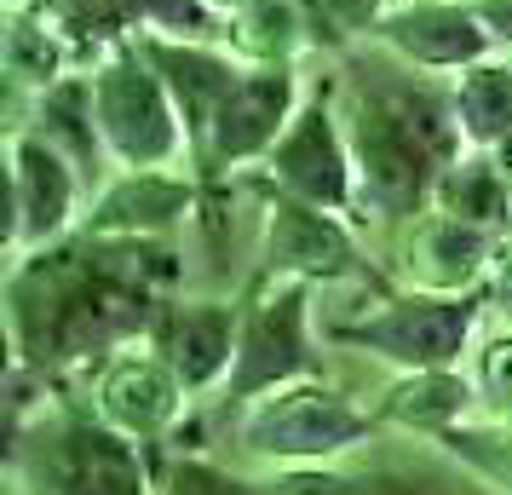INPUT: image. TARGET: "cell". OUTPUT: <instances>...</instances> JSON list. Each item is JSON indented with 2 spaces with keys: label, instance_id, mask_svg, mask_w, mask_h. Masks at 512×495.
Instances as JSON below:
<instances>
[{
  "label": "cell",
  "instance_id": "cell-1",
  "mask_svg": "<svg viewBox=\"0 0 512 495\" xmlns=\"http://www.w3.org/2000/svg\"><path fill=\"white\" fill-rule=\"evenodd\" d=\"M185 260L167 236H87L70 231L12 254L6 271V329L18 369H70L98 363L116 346L150 340Z\"/></svg>",
  "mask_w": 512,
  "mask_h": 495
},
{
  "label": "cell",
  "instance_id": "cell-2",
  "mask_svg": "<svg viewBox=\"0 0 512 495\" xmlns=\"http://www.w3.org/2000/svg\"><path fill=\"white\" fill-rule=\"evenodd\" d=\"M340 116L357 167V225L403 231L432 208L443 167L466 150L449 81L420 75L386 58V70H363L340 81Z\"/></svg>",
  "mask_w": 512,
  "mask_h": 495
},
{
  "label": "cell",
  "instance_id": "cell-3",
  "mask_svg": "<svg viewBox=\"0 0 512 495\" xmlns=\"http://www.w3.org/2000/svg\"><path fill=\"white\" fill-rule=\"evenodd\" d=\"M93 81V116L98 139L110 150V167H190V133L185 116L167 93L162 70L144 58L139 41L98 52L87 64Z\"/></svg>",
  "mask_w": 512,
  "mask_h": 495
},
{
  "label": "cell",
  "instance_id": "cell-4",
  "mask_svg": "<svg viewBox=\"0 0 512 495\" xmlns=\"http://www.w3.org/2000/svg\"><path fill=\"white\" fill-rule=\"evenodd\" d=\"M18 478L29 495H150L144 444L110 426L93 403L58 409L35 438H18Z\"/></svg>",
  "mask_w": 512,
  "mask_h": 495
},
{
  "label": "cell",
  "instance_id": "cell-5",
  "mask_svg": "<svg viewBox=\"0 0 512 495\" xmlns=\"http://www.w3.org/2000/svg\"><path fill=\"white\" fill-rule=\"evenodd\" d=\"M323 369L317 357V334H311V283L300 277H259L242 294V334H236V363L225 386H219V403L225 409H242V403L265 398L277 386H294V380H311Z\"/></svg>",
  "mask_w": 512,
  "mask_h": 495
},
{
  "label": "cell",
  "instance_id": "cell-6",
  "mask_svg": "<svg viewBox=\"0 0 512 495\" xmlns=\"http://www.w3.org/2000/svg\"><path fill=\"white\" fill-rule=\"evenodd\" d=\"M489 294H426V288H403V294H380L357 323H328V340L363 346L369 357L392 363L403 375L415 369H461L472 352V334L484 317Z\"/></svg>",
  "mask_w": 512,
  "mask_h": 495
},
{
  "label": "cell",
  "instance_id": "cell-7",
  "mask_svg": "<svg viewBox=\"0 0 512 495\" xmlns=\"http://www.w3.org/2000/svg\"><path fill=\"white\" fill-rule=\"evenodd\" d=\"M305 93V64H242V75L231 81V93L219 98L208 133L190 156V173L202 185H231L242 173H254L277 139L288 133V121L300 116Z\"/></svg>",
  "mask_w": 512,
  "mask_h": 495
},
{
  "label": "cell",
  "instance_id": "cell-8",
  "mask_svg": "<svg viewBox=\"0 0 512 495\" xmlns=\"http://www.w3.org/2000/svg\"><path fill=\"white\" fill-rule=\"evenodd\" d=\"M374 432V415H363L346 392H334L323 380H294L265 398L242 403L236 438L259 461H282V467H323L334 455L357 449Z\"/></svg>",
  "mask_w": 512,
  "mask_h": 495
},
{
  "label": "cell",
  "instance_id": "cell-9",
  "mask_svg": "<svg viewBox=\"0 0 512 495\" xmlns=\"http://www.w3.org/2000/svg\"><path fill=\"white\" fill-rule=\"evenodd\" d=\"M242 179L259 190V277H300L311 288L346 283V277H374L346 213L300 202L288 190L265 185L259 173H242Z\"/></svg>",
  "mask_w": 512,
  "mask_h": 495
},
{
  "label": "cell",
  "instance_id": "cell-10",
  "mask_svg": "<svg viewBox=\"0 0 512 495\" xmlns=\"http://www.w3.org/2000/svg\"><path fill=\"white\" fill-rule=\"evenodd\" d=\"M254 173L265 185L300 196V202H317V208L351 219V208H357V167H351V139H346V116H340V81H311L300 116L288 121L277 150Z\"/></svg>",
  "mask_w": 512,
  "mask_h": 495
},
{
  "label": "cell",
  "instance_id": "cell-11",
  "mask_svg": "<svg viewBox=\"0 0 512 495\" xmlns=\"http://www.w3.org/2000/svg\"><path fill=\"white\" fill-rule=\"evenodd\" d=\"M6 167H12V254L47 248L81 225V213L93 202L87 173L29 121H12L6 133Z\"/></svg>",
  "mask_w": 512,
  "mask_h": 495
},
{
  "label": "cell",
  "instance_id": "cell-12",
  "mask_svg": "<svg viewBox=\"0 0 512 495\" xmlns=\"http://www.w3.org/2000/svg\"><path fill=\"white\" fill-rule=\"evenodd\" d=\"M185 403L190 386L179 380V369L167 363L156 340L116 346L110 357L93 363V409L139 444H156L162 432H173L185 421Z\"/></svg>",
  "mask_w": 512,
  "mask_h": 495
},
{
  "label": "cell",
  "instance_id": "cell-13",
  "mask_svg": "<svg viewBox=\"0 0 512 495\" xmlns=\"http://www.w3.org/2000/svg\"><path fill=\"white\" fill-rule=\"evenodd\" d=\"M47 12L70 29L81 70L98 52L139 41V35H179V41H225L231 24L208 0H47Z\"/></svg>",
  "mask_w": 512,
  "mask_h": 495
},
{
  "label": "cell",
  "instance_id": "cell-14",
  "mask_svg": "<svg viewBox=\"0 0 512 495\" xmlns=\"http://www.w3.org/2000/svg\"><path fill=\"white\" fill-rule=\"evenodd\" d=\"M369 47L386 58L409 64L420 75H461L466 64H478L495 52L489 29L478 24L472 0H392V12L374 24Z\"/></svg>",
  "mask_w": 512,
  "mask_h": 495
},
{
  "label": "cell",
  "instance_id": "cell-15",
  "mask_svg": "<svg viewBox=\"0 0 512 495\" xmlns=\"http://www.w3.org/2000/svg\"><path fill=\"white\" fill-rule=\"evenodd\" d=\"M208 185L179 167H121L93 190L75 231L87 236H173L185 219L202 213Z\"/></svg>",
  "mask_w": 512,
  "mask_h": 495
},
{
  "label": "cell",
  "instance_id": "cell-16",
  "mask_svg": "<svg viewBox=\"0 0 512 495\" xmlns=\"http://www.w3.org/2000/svg\"><path fill=\"white\" fill-rule=\"evenodd\" d=\"M501 236L455 219L443 208H426L415 225H403V248H397V277L426 294H484L489 265H495Z\"/></svg>",
  "mask_w": 512,
  "mask_h": 495
},
{
  "label": "cell",
  "instance_id": "cell-17",
  "mask_svg": "<svg viewBox=\"0 0 512 495\" xmlns=\"http://www.w3.org/2000/svg\"><path fill=\"white\" fill-rule=\"evenodd\" d=\"M236 334H242V300H173L162 311V323L150 329V340L167 352V363L179 369L190 386V398L219 392L236 363Z\"/></svg>",
  "mask_w": 512,
  "mask_h": 495
},
{
  "label": "cell",
  "instance_id": "cell-18",
  "mask_svg": "<svg viewBox=\"0 0 512 495\" xmlns=\"http://www.w3.org/2000/svg\"><path fill=\"white\" fill-rule=\"evenodd\" d=\"M139 47H144V58L162 70L167 93H173L179 116H185L190 156H196V144L208 133L219 98L231 93V81L242 75L248 58H236L231 41H179V35H139Z\"/></svg>",
  "mask_w": 512,
  "mask_h": 495
},
{
  "label": "cell",
  "instance_id": "cell-19",
  "mask_svg": "<svg viewBox=\"0 0 512 495\" xmlns=\"http://www.w3.org/2000/svg\"><path fill=\"white\" fill-rule=\"evenodd\" d=\"M0 70L12 98H35L58 87L64 75L81 70V52H75L70 29L47 12V0H24V6H6V29H0Z\"/></svg>",
  "mask_w": 512,
  "mask_h": 495
},
{
  "label": "cell",
  "instance_id": "cell-20",
  "mask_svg": "<svg viewBox=\"0 0 512 495\" xmlns=\"http://www.w3.org/2000/svg\"><path fill=\"white\" fill-rule=\"evenodd\" d=\"M29 127L41 133V139H52L64 156H70L81 173H87V185H104L116 167H110V150H104V139H98V116H93V81H87V70L64 75L58 87H47V93L29 98Z\"/></svg>",
  "mask_w": 512,
  "mask_h": 495
},
{
  "label": "cell",
  "instance_id": "cell-21",
  "mask_svg": "<svg viewBox=\"0 0 512 495\" xmlns=\"http://www.w3.org/2000/svg\"><path fill=\"white\" fill-rule=\"evenodd\" d=\"M472 403H478L472 375H461V369H415V375H403L380 398L374 421H392L403 432H432V438H443L449 426L466 421Z\"/></svg>",
  "mask_w": 512,
  "mask_h": 495
},
{
  "label": "cell",
  "instance_id": "cell-22",
  "mask_svg": "<svg viewBox=\"0 0 512 495\" xmlns=\"http://www.w3.org/2000/svg\"><path fill=\"white\" fill-rule=\"evenodd\" d=\"M449 104L466 150H495L512 139V52H489L461 75H449Z\"/></svg>",
  "mask_w": 512,
  "mask_h": 495
},
{
  "label": "cell",
  "instance_id": "cell-23",
  "mask_svg": "<svg viewBox=\"0 0 512 495\" xmlns=\"http://www.w3.org/2000/svg\"><path fill=\"white\" fill-rule=\"evenodd\" d=\"M432 208L507 236L512 231V179H507V167L495 162V150H461L455 162L443 167L438 190H432Z\"/></svg>",
  "mask_w": 512,
  "mask_h": 495
},
{
  "label": "cell",
  "instance_id": "cell-24",
  "mask_svg": "<svg viewBox=\"0 0 512 495\" xmlns=\"http://www.w3.org/2000/svg\"><path fill=\"white\" fill-rule=\"evenodd\" d=\"M225 41L248 64H305V58H317L300 0H259L248 12H236Z\"/></svg>",
  "mask_w": 512,
  "mask_h": 495
},
{
  "label": "cell",
  "instance_id": "cell-25",
  "mask_svg": "<svg viewBox=\"0 0 512 495\" xmlns=\"http://www.w3.org/2000/svg\"><path fill=\"white\" fill-rule=\"evenodd\" d=\"M300 12L311 29V52L334 64L351 47H369L374 24L392 12V0H300Z\"/></svg>",
  "mask_w": 512,
  "mask_h": 495
},
{
  "label": "cell",
  "instance_id": "cell-26",
  "mask_svg": "<svg viewBox=\"0 0 512 495\" xmlns=\"http://www.w3.org/2000/svg\"><path fill=\"white\" fill-rule=\"evenodd\" d=\"M472 386H478L484 403H495V415L512 409V329H495L472 352Z\"/></svg>",
  "mask_w": 512,
  "mask_h": 495
},
{
  "label": "cell",
  "instance_id": "cell-27",
  "mask_svg": "<svg viewBox=\"0 0 512 495\" xmlns=\"http://www.w3.org/2000/svg\"><path fill=\"white\" fill-rule=\"evenodd\" d=\"M472 12H478V24L489 29L495 52H512V0H472Z\"/></svg>",
  "mask_w": 512,
  "mask_h": 495
},
{
  "label": "cell",
  "instance_id": "cell-28",
  "mask_svg": "<svg viewBox=\"0 0 512 495\" xmlns=\"http://www.w3.org/2000/svg\"><path fill=\"white\" fill-rule=\"evenodd\" d=\"M213 12H219V18H225V24H231L236 12H248V6H259V0H208Z\"/></svg>",
  "mask_w": 512,
  "mask_h": 495
},
{
  "label": "cell",
  "instance_id": "cell-29",
  "mask_svg": "<svg viewBox=\"0 0 512 495\" xmlns=\"http://www.w3.org/2000/svg\"><path fill=\"white\" fill-rule=\"evenodd\" d=\"M6 6H24V0H6Z\"/></svg>",
  "mask_w": 512,
  "mask_h": 495
}]
</instances>
